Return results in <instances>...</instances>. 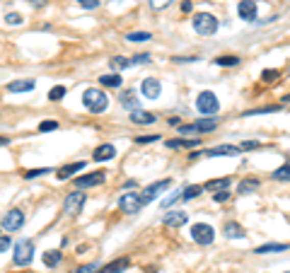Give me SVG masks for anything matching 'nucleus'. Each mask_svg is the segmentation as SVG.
Returning <instances> with one entry per match:
<instances>
[{
    "instance_id": "obj_1",
    "label": "nucleus",
    "mask_w": 290,
    "mask_h": 273,
    "mask_svg": "<svg viewBox=\"0 0 290 273\" xmlns=\"http://www.w3.org/2000/svg\"><path fill=\"white\" fill-rule=\"evenodd\" d=\"M82 104L92 114H102L109 107V97H107V92L100 90V87H87V90L82 92Z\"/></svg>"
},
{
    "instance_id": "obj_2",
    "label": "nucleus",
    "mask_w": 290,
    "mask_h": 273,
    "mask_svg": "<svg viewBox=\"0 0 290 273\" xmlns=\"http://www.w3.org/2000/svg\"><path fill=\"white\" fill-rule=\"evenodd\" d=\"M191 24H194V32L199 34V37H213L220 27V22H218L215 15H210V12H196L194 17H191Z\"/></svg>"
},
{
    "instance_id": "obj_3",
    "label": "nucleus",
    "mask_w": 290,
    "mask_h": 273,
    "mask_svg": "<svg viewBox=\"0 0 290 273\" xmlns=\"http://www.w3.org/2000/svg\"><path fill=\"white\" fill-rule=\"evenodd\" d=\"M196 111H199L201 116H215L218 111H220V100L215 97V92H210V90H203L196 97Z\"/></svg>"
},
{
    "instance_id": "obj_4",
    "label": "nucleus",
    "mask_w": 290,
    "mask_h": 273,
    "mask_svg": "<svg viewBox=\"0 0 290 273\" xmlns=\"http://www.w3.org/2000/svg\"><path fill=\"white\" fill-rule=\"evenodd\" d=\"M218 128V121L215 118H199L194 123H181L179 126V136H203V133H210Z\"/></svg>"
},
{
    "instance_id": "obj_5",
    "label": "nucleus",
    "mask_w": 290,
    "mask_h": 273,
    "mask_svg": "<svg viewBox=\"0 0 290 273\" xmlns=\"http://www.w3.org/2000/svg\"><path fill=\"white\" fill-rule=\"evenodd\" d=\"M118 210L126 213V215H136L143 210V198H140V191H128L118 198Z\"/></svg>"
},
{
    "instance_id": "obj_6",
    "label": "nucleus",
    "mask_w": 290,
    "mask_h": 273,
    "mask_svg": "<svg viewBox=\"0 0 290 273\" xmlns=\"http://www.w3.org/2000/svg\"><path fill=\"white\" fill-rule=\"evenodd\" d=\"M34 259V244L29 239H19L15 244V252H12V261L15 266H29Z\"/></svg>"
},
{
    "instance_id": "obj_7",
    "label": "nucleus",
    "mask_w": 290,
    "mask_h": 273,
    "mask_svg": "<svg viewBox=\"0 0 290 273\" xmlns=\"http://www.w3.org/2000/svg\"><path fill=\"white\" fill-rule=\"evenodd\" d=\"M191 239L201 246H208L215 239V230L208 222H196V225H191Z\"/></svg>"
},
{
    "instance_id": "obj_8",
    "label": "nucleus",
    "mask_w": 290,
    "mask_h": 273,
    "mask_svg": "<svg viewBox=\"0 0 290 273\" xmlns=\"http://www.w3.org/2000/svg\"><path fill=\"white\" fill-rule=\"evenodd\" d=\"M85 201H87V193L70 191L68 196H65V201H63V215H65V218H75V215L82 210Z\"/></svg>"
},
{
    "instance_id": "obj_9",
    "label": "nucleus",
    "mask_w": 290,
    "mask_h": 273,
    "mask_svg": "<svg viewBox=\"0 0 290 273\" xmlns=\"http://www.w3.org/2000/svg\"><path fill=\"white\" fill-rule=\"evenodd\" d=\"M242 155V150H239V145H218V147H210V150H201V153H194V155H189L191 160H196V157H237Z\"/></svg>"
},
{
    "instance_id": "obj_10",
    "label": "nucleus",
    "mask_w": 290,
    "mask_h": 273,
    "mask_svg": "<svg viewBox=\"0 0 290 273\" xmlns=\"http://www.w3.org/2000/svg\"><path fill=\"white\" fill-rule=\"evenodd\" d=\"M199 193H203V186H186V189H181V191L172 193L170 198H164L162 201V208H172L174 203H184V201L196 198Z\"/></svg>"
},
{
    "instance_id": "obj_11",
    "label": "nucleus",
    "mask_w": 290,
    "mask_h": 273,
    "mask_svg": "<svg viewBox=\"0 0 290 273\" xmlns=\"http://www.w3.org/2000/svg\"><path fill=\"white\" fill-rule=\"evenodd\" d=\"M172 186V179H160V182H153L150 186H145L143 191H140V198H143V206H148V203H153L157 196L162 191H167Z\"/></svg>"
},
{
    "instance_id": "obj_12",
    "label": "nucleus",
    "mask_w": 290,
    "mask_h": 273,
    "mask_svg": "<svg viewBox=\"0 0 290 273\" xmlns=\"http://www.w3.org/2000/svg\"><path fill=\"white\" fill-rule=\"evenodd\" d=\"M150 58L153 56L148 54H138V56H131V58H124V56H114L109 63L111 68H116V70H124V68H133V65H143V63H150Z\"/></svg>"
},
{
    "instance_id": "obj_13",
    "label": "nucleus",
    "mask_w": 290,
    "mask_h": 273,
    "mask_svg": "<svg viewBox=\"0 0 290 273\" xmlns=\"http://www.w3.org/2000/svg\"><path fill=\"white\" fill-rule=\"evenodd\" d=\"M22 225H25V213L19 208L8 210V213L3 215V222H0V228L5 230V232H17Z\"/></svg>"
},
{
    "instance_id": "obj_14",
    "label": "nucleus",
    "mask_w": 290,
    "mask_h": 273,
    "mask_svg": "<svg viewBox=\"0 0 290 273\" xmlns=\"http://www.w3.org/2000/svg\"><path fill=\"white\" fill-rule=\"evenodd\" d=\"M104 182H107V172L97 169V172H90V174L78 177V179H75V186H78V189H92V186H102Z\"/></svg>"
},
{
    "instance_id": "obj_15",
    "label": "nucleus",
    "mask_w": 290,
    "mask_h": 273,
    "mask_svg": "<svg viewBox=\"0 0 290 273\" xmlns=\"http://www.w3.org/2000/svg\"><path fill=\"white\" fill-rule=\"evenodd\" d=\"M140 94H143L145 100H157V97L162 94V82L157 80V78H143V82H140Z\"/></svg>"
},
{
    "instance_id": "obj_16",
    "label": "nucleus",
    "mask_w": 290,
    "mask_h": 273,
    "mask_svg": "<svg viewBox=\"0 0 290 273\" xmlns=\"http://www.w3.org/2000/svg\"><path fill=\"white\" fill-rule=\"evenodd\" d=\"M128 121L133 123V126H153L157 116H155L153 111H143V109H131L128 114Z\"/></svg>"
},
{
    "instance_id": "obj_17",
    "label": "nucleus",
    "mask_w": 290,
    "mask_h": 273,
    "mask_svg": "<svg viewBox=\"0 0 290 273\" xmlns=\"http://www.w3.org/2000/svg\"><path fill=\"white\" fill-rule=\"evenodd\" d=\"M256 12H259L256 0H239V3H237V15H239V19L254 22V19H256Z\"/></svg>"
},
{
    "instance_id": "obj_18",
    "label": "nucleus",
    "mask_w": 290,
    "mask_h": 273,
    "mask_svg": "<svg viewBox=\"0 0 290 273\" xmlns=\"http://www.w3.org/2000/svg\"><path fill=\"white\" fill-rule=\"evenodd\" d=\"M162 222H164V228H184L189 222V213L186 210H170L162 218Z\"/></svg>"
},
{
    "instance_id": "obj_19",
    "label": "nucleus",
    "mask_w": 290,
    "mask_h": 273,
    "mask_svg": "<svg viewBox=\"0 0 290 273\" xmlns=\"http://www.w3.org/2000/svg\"><path fill=\"white\" fill-rule=\"evenodd\" d=\"M116 157V147L111 145V143H104V145L94 147V153H92V160L94 162H109V160H114Z\"/></svg>"
},
{
    "instance_id": "obj_20",
    "label": "nucleus",
    "mask_w": 290,
    "mask_h": 273,
    "mask_svg": "<svg viewBox=\"0 0 290 273\" xmlns=\"http://www.w3.org/2000/svg\"><path fill=\"white\" fill-rule=\"evenodd\" d=\"M128 266H131V259L128 256H118L114 261H109L107 266H102L97 273H121V271H126Z\"/></svg>"
},
{
    "instance_id": "obj_21",
    "label": "nucleus",
    "mask_w": 290,
    "mask_h": 273,
    "mask_svg": "<svg viewBox=\"0 0 290 273\" xmlns=\"http://www.w3.org/2000/svg\"><path fill=\"white\" fill-rule=\"evenodd\" d=\"M199 145H201V138H174V140L164 143V147H170V150H177V147L191 150V147H199Z\"/></svg>"
},
{
    "instance_id": "obj_22",
    "label": "nucleus",
    "mask_w": 290,
    "mask_h": 273,
    "mask_svg": "<svg viewBox=\"0 0 290 273\" xmlns=\"http://www.w3.org/2000/svg\"><path fill=\"white\" fill-rule=\"evenodd\" d=\"M259 189H261V179H256V177L242 179V182L237 184V193H242V196H247V193H256Z\"/></svg>"
},
{
    "instance_id": "obj_23",
    "label": "nucleus",
    "mask_w": 290,
    "mask_h": 273,
    "mask_svg": "<svg viewBox=\"0 0 290 273\" xmlns=\"http://www.w3.org/2000/svg\"><path fill=\"white\" fill-rule=\"evenodd\" d=\"M290 244H278V242H271V244H261L254 249V254H278V252H288Z\"/></svg>"
},
{
    "instance_id": "obj_24",
    "label": "nucleus",
    "mask_w": 290,
    "mask_h": 273,
    "mask_svg": "<svg viewBox=\"0 0 290 273\" xmlns=\"http://www.w3.org/2000/svg\"><path fill=\"white\" fill-rule=\"evenodd\" d=\"M41 261H44L49 268H56V266L63 261V254H61V249H49V252H44Z\"/></svg>"
},
{
    "instance_id": "obj_25",
    "label": "nucleus",
    "mask_w": 290,
    "mask_h": 273,
    "mask_svg": "<svg viewBox=\"0 0 290 273\" xmlns=\"http://www.w3.org/2000/svg\"><path fill=\"white\" fill-rule=\"evenodd\" d=\"M36 87L34 80H15L8 85V90L12 92V94H17V92H32Z\"/></svg>"
},
{
    "instance_id": "obj_26",
    "label": "nucleus",
    "mask_w": 290,
    "mask_h": 273,
    "mask_svg": "<svg viewBox=\"0 0 290 273\" xmlns=\"http://www.w3.org/2000/svg\"><path fill=\"white\" fill-rule=\"evenodd\" d=\"M82 169H85V162H72V164L61 167V169L56 172V177H58V179H68V177H72L75 172H82Z\"/></svg>"
},
{
    "instance_id": "obj_27",
    "label": "nucleus",
    "mask_w": 290,
    "mask_h": 273,
    "mask_svg": "<svg viewBox=\"0 0 290 273\" xmlns=\"http://www.w3.org/2000/svg\"><path fill=\"white\" fill-rule=\"evenodd\" d=\"M223 232H225L227 239H242V237H245V230H242L239 222H225Z\"/></svg>"
},
{
    "instance_id": "obj_28",
    "label": "nucleus",
    "mask_w": 290,
    "mask_h": 273,
    "mask_svg": "<svg viewBox=\"0 0 290 273\" xmlns=\"http://www.w3.org/2000/svg\"><path fill=\"white\" fill-rule=\"evenodd\" d=\"M230 186V177H223V179H210V182L203 184L206 191H220V189H227Z\"/></svg>"
},
{
    "instance_id": "obj_29",
    "label": "nucleus",
    "mask_w": 290,
    "mask_h": 273,
    "mask_svg": "<svg viewBox=\"0 0 290 273\" xmlns=\"http://www.w3.org/2000/svg\"><path fill=\"white\" fill-rule=\"evenodd\" d=\"M239 63H242L239 56H218L215 58V65H223V68H237Z\"/></svg>"
},
{
    "instance_id": "obj_30",
    "label": "nucleus",
    "mask_w": 290,
    "mask_h": 273,
    "mask_svg": "<svg viewBox=\"0 0 290 273\" xmlns=\"http://www.w3.org/2000/svg\"><path fill=\"white\" fill-rule=\"evenodd\" d=\"M118 102L124 104V107H128V109H138V97L133 90H126L121 97H118Z\"/></svg>"
},
{
    "instance_id": "obj_31",
    "label": "nucleus",
    "mask_w": 290,
    "mask_h": 273,
    "mask_svg": "<svg viewBox=\"0 0 290 273\" xmlns=\"http://www.w3.org/2000/svg\"><path fill=\"white\" fill-rule=\"evenodd\" d=\"M121 75L118 73H107L100 78V85H104V87H121Z\"/></svg>"
},
{
    "instance_id": "obj_32",
    "label": "nucleus",
    "mask_w": 290,
    "mask_h": 273,
    "mask_svg": "<svg viewBox=\"0 0 290 273\" xmlns=\"http://www.w3.org/2000/svg\"><path fill=\"white\" fill-rule=\"evenodd\" d=\"M271 179L273 182H290V162H285L276 172H271Z\"/></svg>"
},
{
    "instance_id": "obj_33",
    "label": "nucleus",
    "mask_w": 290,
    "mask_h": 273,
    "mask_svg": "<svg viewBox=\"0 0 290 273\" xmlns=\"http://www.w3.org/2000/svg\"><path fill=\"white\" fill-rule=\"evenodd\" d=\"M150 39H153L150 32H128L126 34V41H131V44H140V41H150Z\"/></svg>"
},
{
    "instance_id": "obj_34",
    "label": "nucleus",
    "mask_w": 290,
    "mask_h": 273,
    "mask_svg": "<svg viewBox=\"0 0 290 273\" xmlns=\"http://www.w3.org/2000/svg\"><path fill=\"white\" fill-rule=\"evenodd\" d=\"M273 111H281V104H271V107H259V109L245 111L242 116H261V114H273Z\"/></svg>"
},
{
    "instance_id": "obj_35",
    "label": "nucleus",
    "mask_w": 290,
    "mask_h": 273,
    "mask_svg": "<svg viewBox=\"0 0 290 273\" xmlns=\"http://www.w3.org/2000/svg\"><path fill=\"white\" fill-rule=\"evenodd\" d=\"M63 97H65V87H63V85H56V87L49 90V102H61Z\"/></svg>"
},
{
    "instance_id": "obj_36",
    "label": "nucleus",
    "mask_w": 290,
    "mask_h": 273,
    "mask_svg": "<svg viewBox=\"0 0 290 273\" xmlns=\"http://www.w3.org/2000/svg\"><path fill=\"white\" fill-rule=\"evenodd\" d=\"M44 174H51L49 167H39V169H27V172L22 174L25 179H36V177H44Z\"/></svg>"
},
{
    "instance_id": "obj_37",
    "label": "nucleus",
    "mask_w": 290,
    "mask_h": 273,
    "mask_svg": "<svg viewBox=\"0 0 290 273\" xmlns=\"http://www.w3.org/2000/svg\"><path fill=\"white\" fill-rule=\"evenodd\" d=\"M174 0H150V10H155V12H160V10L170 8Z\"/></svg>"
},
{
    "instance_id": "obj_38",
    "label": "nucleus",
    "mask_w": 290,
    "mask_h": 273,
    "mask_svg": "<svg viewBox=\"0 0 290 273\" xmlns=\"http://www.w3.org/2000/svg\"><path fill=\"white\" fill-rule=\"evenodd\" d=\"M5 22H8V24H12V27H17V24H22L25 19H22V15H19V12H8V15H5Z\"/></svg>"
},
{
    "instance_id": "obj_39",
    "label": "nucleus",
    "mask_w": 290,
    "mask_h": 273,
    "mask_svg": "<svg viewBox=\"0 0 290 273\" xmlns=\"http://www.w3.org/2000/svg\"><path fill=\"white\" fill-rule=\"evenodd\" d=\"M58 128V121H41L39 123V133H49V131H56Z\"/></svg>"
},
{
    "instance_id": "obj_40",
    "label": "nucleus",
    "mask_w": 290,
    "mask_h": 273,
    "mask_svg": "<svg viewBox=\"0 0 290 273\" xmlns=\"http://www.w3.org/2000/svg\"><path fill=\"white\" fill-rule=\"evenodd\" d=\"M160 140V133H153V136H138L136 143L138 145H145V143H157Z\"/></svg>"
},
{
    "instance_id": "obj_41",
    "label": "nucleus",
    "mask_w": 290,
    "mask_h": 273,
    "mask_svg": "<svg viewBox=\"0 0 290 273\" xmlns=\"http://www.w3.org/2000/svg\"><path fill=\"white\" fill-rule=\"evenodd\" d=\"M227 198H230V191H227V189H220V191L213 193V201H215V203H225Z\"/></svg>"
},
{
    "instance_id": "obj_42",
    "label": "nucleus",
    "mask_w": 290,
    "mask_h": 273,
    "mask_svg": "<svg viewBox=\"0 0 290 273\" xmlns=\"http://www.w3.org/2000/svg\"><path fill=\"white\" fill-rule=\"evenodd\" d=\"M256 147H261V143H259V140H245V143L239 145V150H242V153H247V150H256Z\"/></svg>"
},
{
    "instance_id": "obj_43",
    "label": "nucleus",
    "mask_w": 290,
    "mask_h": 273,
    "mask_svg": "<svg viewBox=\"0 0 290 273\" xmlns=\"http://www.w3.org/2000/svg\"><path fill=\"white\" fill-rule=\"evenodd\" d=\"M276 78H281V73H278V70H263V73H261V80L263 82H273Z\"/></svg>"
},
{
    "instance_id": "obj_44",
    "label": "nucleus",
    "mask_w": 290,
    "mask_h": 273,
    "mask_svg": "<svg viewBox=\"0 0 290 273\" xmlns=\"http://www.w3.org/2000/svg\"><path fill=\"white\" fill-rule=\"evenodd\" d=\"M80 8H87V10H97L100 8V0H78Z\"/></svg>"
},
{
    "instance_id": "obj_45",
    "label": "nucleus",
    "mask_w": 290,
    "mask_h": 273,
    "mask_svg": "<svg viewBox=\"0 0 290 273\" xmlns=\"http://www.w3.org/2000/svg\"><path fill=\"white\" fill-rule=\"evenodd\" d=\"M10 249V237L8 235H0V254L3 252H8Z\"/></svg>"
},
{
    "instance_id": "obj_46",
    "label": "nucleus",
    "mask_w": 290,
    "mask_h": 273,
    "mask_svg": "<svg viewBox=\"0 0 290 273\" xmlns=\"http://www.w3.org/2000/svg\"><path fill=\"white\" fill-rule=\"evenodd\" d=\"M97 268V264H87V266H80V268H75V273H92Z\"/></svg>"
},
{
    "instance_id": "obj_47",
    "label": "nucleus",
    "mask_w": 290,
    "mask_h": 273,
    "mask_svg": "<svg viewBox=\"0 0 290 273\" xmlns=\"http://www.w3.org/2000/svg\"><path fill=\"white\" fill-rule=\"evenodd\" d=\"M191 10H194V3H191V0H184V3H181V12H186V15H189Z\"/></svg>"
},
{
    "instance_id": "obj_48",
    "label": "nucleus",
    "mask_w": 290,
    "mask_h": 273,
    "mask_svg": "<svg viewBox=\"0 0 290 273\" xmlns=\"http://www.w3.org/2000/svg\"><path fill=\"white\" fill-rule=\"evenodd\" d=\"M27 3H29V5H32V8H36V10H39V8H44V5H46V3H49V0H27Z\"/></svg>"
},
{
    "instance_id": "obj_49",
    "label": "nucleus",
    "mask_w": 290,
    "mask_h": 273,
    "mask_svg": "<svg viewBox=\"0 0 290 273\" xmlns=\"http://www.w3.org/2000/svg\"><path fill=\"white\" fill-rule=\"evenodd\" d=\"M5 145H10V138L8 136H0V147H5Z\"/></svg>"
},
{
    "instance_id": "obj_50",
    "label": "nucleus",
    "mask_w": 290,
    "mask_h": 273,
    "mask_svg": "<svg viewBox=\"0 0 290 273\" xmlns=\"http://www.w3.org/2000/svg\"><path fill=\"white\" fill-rule=\"evenodd\" d=\"M0 235H3V228H0Z\"/></svg>"
},
{
    "instance_id": "obj_51",
    "label": "nucleus",
    "mask_w": 290,
    "mask_h": 273,
    "mask_svg": "<svg viewBox=\"0 0 290 273\" xmlns=\"http://www.w3.org/2000/svg\"><path fill=\"white\" fill-rule=\"evenodd\" d=\"M283 273H290V271H283Z\"/></svg>"
}]
</instances>
